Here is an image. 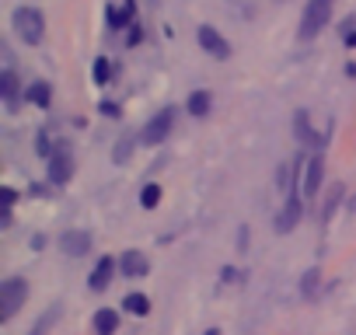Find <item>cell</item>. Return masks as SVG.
<instances>
[{
	"label": "cell",
	"instance_id": "5b68a950",
	"mask_svg": "<svg viewBox=\"0 0 356 335\" xmlns=\"http://www.w3.org/2000/svg\"><path fill=\"white\" fill-rule=\"evenodd\" d=\"M70 175H74V157H70V147L60 143V147L53 150V157H49V179H53L56 186H63Z\"/></svg>",
	"mask_w": 356,
	"mask_h": 335
},
{
	"label": "cell",
	"instance_id": "2e32d148",
	"mask_svg": "<svg viewBox=\"0 0 356 335\" xmlns=\"http://www.w3.org/2000/svg\"><path fill=\"white\" fill-rule=\"evenodd\" d=\"M122 307H126L129 314H136V318H143V314L150 311V300H147L143 293H129V297L122 300Z\"/></svg>",
	"mask_w": 356,
	"mask_h": 335
},
{
	"label": "cell",
	"instance_id": "8fae6325",
	"mask_svg": "<svg viewBox=\"0 0 356 335\" xmlns=\"http://www.w3.org/2000/svg\"><path fill=\"white\" fill-rule=\"evenodd\" d=\"M0 98H4V105H8L11 112L18 108V77H15V70L0 74Z\"/></svg>",
	"mask_w": 356,
	"mask_h": 335
},
{
	"label": "cell",
	"instance_id": "8992f818",
	"mask_svg": "<svg viewBox=\"0 0 356 335\" xmlns=\"http://www.w3.org/2000/svg\"><path fill=\"white\" fill-rule=\"evenodd\" d=\"M200 46L210 53V56H217V60H227L231 56V46H227V39L213 28V25H203L200 28Z\"/></svg>",
	"mask_w": 356,
	"mask_h": 335
},
{
	"label": "cell",
	"instance_id": "ffe728a7",
	"mask_svg": "<svg viewBox=\"0 0 356 335\" xmlns=\"http://www.w3.org/2000/svg\"><path fill=\"white\" fill-rule=\"evenodd\" d=\"M91 74H95V84H108V74H112L108 60H105V56H98V60H95V67H91Z\"/></svg>",
	"mask_w": 356,
	"mask_h": 335
},
{
	"label": "cell",
	"instance_id": "6da1fadb",
	"mask_svg": "<svg viewBox=\"0 0 356 335\" xmlns=\"http://www.w3.org/2000/svg\"><path fill=\"white\" fill-rule=\"evenodd\" d=\"M332 18V0H307L300 15V39H314Z\"/></svg>",
	"mask_w": 356,
	"mask_h": 335
},
{
	"label": "cell",
	"instance_id": "e0dca14e",
	"mask_svg": "<svg viewBox=\"0 0 356 335\" xmlns=\"http://www.w3.org/2000/svg\"><path fill=\"white\" fill-rule=\"evenodd\" d=\"M157 203H161V186H154V182L143 186V189H140V206H143V210H154Z\"/></svg>",
	"mask_w": 356,
	"mask_h": 335
},
{
	"label": "cell",
	"instance_id": "ac0fdd59",
	"mask_svg": "<svg viewBox=\"0 0 356 335\" xmlns=\"http://www.w3.org/2000/svg\"><path fill=\"white\" fill-rule=\"evenodd\" d=\"M129 18H133V0H126L122 11H112V8H108V28H122Z\"/></svg>",
	"mask_w": 356,
	"mask_h": 335
},
{
	"label": "cell",
	"instance_id": "d6986e66",
	"mask_svg": "<svg viewBox=\"0 0 356 335\" xmlns=\"http://www.w3.org/2000/svg\"><path fill=\"white\" fill-rule=\"evenodd\" d=\"M297 136H300V140H311V143H325V140H318V136L311 133V122H307V112H297Z\"/></svg>",
	"mask_w": 356,
	"mask_h": 335
},
{
	"label": "cell",
	"instance_id": "44dd1931",
	"mask_svg": "<svg viewBox=\"0 0 356 335\" xmlns=\"http://www.w3.org/2000/svg\"><path fill=\"white\" fill-rule=\"evenodd\" d=\"M129 147H133V136H122V143H119V150H115V161H126Z\"/></svg>",
	"mask_w": 356,
	"mask_h": 335
},
{
	"label": "cell",
	"instance_id": "4fadbf2b",
	"mask_svg": "<svg viewBox=\"0 0 356 335\" xmlns=\"http://www.w3.org/2000/svg\"><path fill=\"white\" fill-rule=\"evenodd\" d=\"M122 272H126V276H143V272H147V259H143L140 252H126V255H122Z\"/></svg>",
	"mask_w": 356,
	"mask_h": 335
},
{
	"label": "cell",
	"instance_id": "9c48e42d",
	"mask_svg": "<svg viewBox=\"0 0 356 335\" xmlns=\"http://www.w3.org/2000/svg\"><path fill=\"white\" fill-rule=\"evenodd\" d=\"M60 248L77 259V255H84V252L91 248V234H88V231H67V234L60 238Z\"/></svg>",
	"mask_w": 356,
	"mask_h": 335
},
{
	"label": "cell",
	"instance_id": "9a60e30c",
	"mask_svg": "<svg viewBox=\"0 0 356 335\" xmlns=\"http://www.w3.org/2000/svg\"><path fill=\"white\" fill-rule=\"evenodd\" d=\"M210 101H213L210 91H193V95H189V112H193V115H207V112H210Z\"/></svg>",
	"mask_w": 356,
	"mask_h": 335
},
{
	"label": "cell",
	"instance_id": "3957f363",
	"mask_svg": "<svg viewBox=\"0 0 356 335\" xmlns=\"http://www.w3.org/2000/svg\"><path fill=\"white\" fill-rule=\"evenodd\" d=\"M171 126H175V108H161V112H157V115L140 129V140H143L147 147H157V143H164V140H168Z\"/></svg>",
	"mask_w": 356,
	"mask_h": 335
},
{
	"label": "cell",
	"instance_id": "ba28073f",
	"mask_svg": "<svg viewBox=\"0 0 356 335\" xmlns=\"http://www.w3.org/2000/svg\"><path fill=\"white\" fill-rule=\"evenodd\" d=\"M321 175H325V161H321V157H311V161H307V172H304V182H300V189H304L307 199L318 196V189H321Z\"/></svg>",
	"mask_w": 356,
	"mask_h": 335
},
{
	"label": "cell",
	"instance_id": "277c9868",
	"mask_svg": "<svg viewBox=\"0 0 356 335\" xmlns=\"http://www.w3.org/2000/svg\"><path fill=\"white\" fill-rule=\"evenodd\" d=\"M25 297H29V283L25 279H8L4 286H0V314L4 318H15L18 314V307L25 304Z\"/></svg>",
	"mask_w": 356,
	"mask_h": 335
},
{
	"label": "cell",
	"instance_id": "603a6c76",
	"mask_svg": "<svg viewBox=\"0 0 356 335\" xmlns=\"http://www.w3.org/2000/svg\"><path fill=\"white\" fill-rule=\"evenodd\" d=\"M129 28H133V32H129V39H126V42H129V46H136V42L143 39V32H140V25H129Z\"/></svg>",
	"mask_w": 356,
	"mask_h": 335
},
{
	"label": "cell",
	"instance_id": "7402d4cb",
	"mask_svg": "<svg viewBox=\"0 0 356 335\" xmlns=\"http://www.w3.org/2000/svg\"><path fill=\"white\" fill-rule=\"evenodd\" d=\"M314 286H318V269H311L304 276V293H314Z\"/></svg>",
	"mask_w": 356,
	"mask_h": 335
},
{
	"label": "cell",
	"instance_id": "7c38bea8",
	"mask_svg": "<svg viewBox=\"0 0 356 335\" xmlns=\"http://www.w3.org/2000/svg\"><path fill=\"white\" fill-rule=\"evenodd\" d=\"M119 328V314L112 311V307H102L98 314H95V332L98 335H112Z\"/></svg>",
	"mask_w": 356,
	"mask_h": 335
},
{
	"label": "cell",
	"instance_id": "7a4b0ae2",
	"mask_svg": "<svg viewBox=\"0 0 356 335\" xmlns=\"http://www.w3.org/2000/svg\"><path fill=\"white\" fill-rule=\"evenodd\" d=\"M15 32H18L29 46H39L42 35H46L42 11H35V8H18V11H15Z\"/></svg>",
	"mask_w": 356,
	"mask_h": 335
},
{
	"label": "cell",
	"instance_id": "cb8c5ba5",
	"mask_svg": "<svg viewBox=\"0 0 356 335\" xmlns=\"http://www.w3.org/2000/svg\"><path fill=\"white\" fill-rule=\"evenodd\" d=\"M207 335H220V332H217V328H210V332H207Z\"/></svg>",
	"mask_w": 356,
	"mask_h": 335
},
{
	"label": "cell",
	"instance_id": "5bb4252c",
	"mask_svg": "<svg viewBox=\"0 0 356 335\" xmlns=\"http://www.w3.org/2000/svg\"><path fill=\"white\" fill-rule=\"evenodd\" d=\"M29 101H32V105H39V108H46V105H49V84H46V81L29 84Z\"/></svg>",
	"mask_w": 356,
	"mask_h": 335
},
{
	"label": "cell",
	"instance_id": "30bf717a",
	"mask_svg": "<svg viewBox=\"0 0 356 335\" xmlns=\"http://www.w3.org/2000/svg\"><path fill=\"white\" fill-rule=\"evenodd\" d=\"M112 276H115V262H112V255L98 259V265H95V272H91V290H105V286L112 283Z\"/></svg>",
	"mask_w": 356,
	"mask_h": 335
},
{
	"label": "cell",
	"instance_id": "52a82bcc",
	"mask_svg": "<svg viewBox=\"0 0 356 335\" xmlns=\"http://www.w3.org/2000/svg\"><path fill=\"white\" fill-rule=\"evenodd\" d=\"M297 224H300V199L297 196H286L283 210L276 213V234H290Z\"/></svg>",
	"mask_w": 356,
	"mask_h": 335
}]
</instances>
